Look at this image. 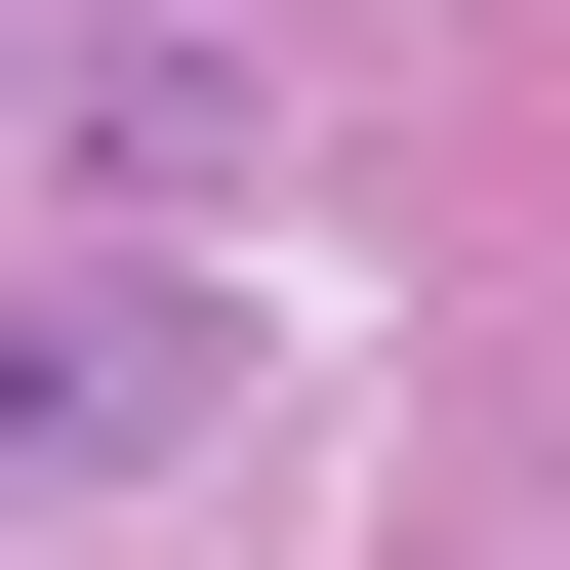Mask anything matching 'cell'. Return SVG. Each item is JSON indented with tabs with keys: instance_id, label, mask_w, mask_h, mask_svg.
Instances as JSON below:
<instances>
[{
	"instance_id": "cell-1",
	"label": "cell",
	"mask_w": 570,
	"mask_h": 570,
	"mask_svg": "<svg viewBox=\"0 0 570 570\" xmlns=\"http://www.w3.org/2000/svg\"><path fill=\"white\" fill-rule=\"evenodd\" d=\"M204 449H245V326H204V285L82 204V245L0 285V530H82V489H204Z\"/></svg>"
},
{
	"instance_id": "cell-2",
	"label": "cell",
	"mask_w": 570,
	"mask_h": 570,
	"mask_svg": "<svg viewBox=\"0 0 570 570\" xmlns=\"http://www.w3.org/2000/svg\"><path fill=\"white\" fill-rule=\"evenodd\" d=\"M41 204L204 245V204H245V41H204V0H41Z\"/></svg>"
},
{
	"instance_id": "cell-3",
	"label": "cell",
	"mask_w": 570,
	"mask_h": 570,
	"mask_svg": "<svg viewBox=\"0 0 570 570\" xmlns=\"http://www.w3.org/2000/svg\"><path fill=\"white\" fill-rule=\"evenodd\" d=\"M0 164H41V0H0Z\"/></svg>"
}]
</instances>
